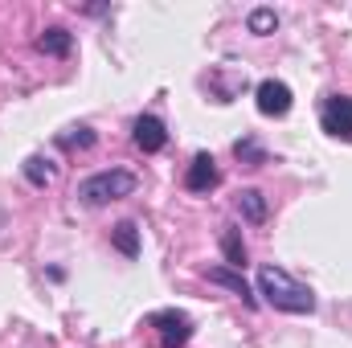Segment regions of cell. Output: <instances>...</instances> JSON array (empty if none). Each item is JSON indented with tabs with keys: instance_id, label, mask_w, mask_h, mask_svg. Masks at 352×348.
<instances>
[{
	"instance_id": "cell-1",
	"label": "cell",
	"mask_w": 352,
	"mask_h": 348,
	"mask_svg": "<svg viewBox=\"0 0 352 348\" xmlns=\"http://www.w3.org/2000/svg\"><path fill=\"white\" fill-rule=\"evenodd\" d=\"M258 295H266V303L274 312H287V316H311L316 312V291L303 287L299 279H291L283 266H258Z\"/></svg>"
},
{
	"instance_id": "cell-2",
	"label": "cell",
	"mask_w": 352,
	"mask_h": 348,
	"mask_svg": "<svg viewBox=\"0 0 352 348\" xmlns=\"http://www.w3.org/2000/svg\"><path fill=\"white\" fill-rule=\"evenodd\" d=\"M131 193H135V176L127 173V168H107V173H94L78 184V201L90 205V209L111 205V201L131 197Z\"/></svg>"
},
{
	"instance_id": "cell-3",
	"label": "cell",
	"mask_w": 352,
	"mask_h": 348,
	"mask_svg": "<svg viewBox=\"0 0 352 348\" xmlns=\"http://www.w3.org/2000/svg\"><path fill=\"white\" fill-rule=\"evenodd\" d=\"M148 324H152V332H156V348H184L192 340V320H188L184 312H176V307L156 312Z\"/></svg>"
},
{
	"instance_id": "cell-4",
	"label": "cell",
	"mask_w": 352,
	"mask_h": 348,
	"mask_svg": "<svg viewBox=\"0 0 352 348\" xmlns=\"http://www.w3.org/2000/svg\"><path fill=\"white\" fill-rule=\"evenodd\" d=\"M320 123L332 140H344L352 144V94H332L320 111Z\"/></svg>"
},
{
	"instance_id": "cell-5",
	"label": "cell",
	"mask_w": 352,
	"mask_h": 348,
	"mask_svg": "<svg viewBox=\"0 0 352 348\" xmlns=\"http://www.w3.org/2000/svg\"><path fill=\"white\" fill-rule=\"evenodd\" d=\"M254 102H258V111H263L266 119H283V115L291 111L295 94H291L287 83H278V78H263V83L254 87Z\"/></svg>"
},
{
	"instance_id": "cell-6",
	"label": "cell",
	"mask_w": 352,
	"mask_h": 348,
	"mask_svg": "<svg viewBox=\"0 0 352 348\" xmlns=\"http://www.w3.org/2000/svg\"><path fill=\"white\" fill-rule=\"evenodd\" d=\"M217 184H221V173H217L213 156L209 152H197L192 164H188V173H184V188L188 193H213Z\"/></svg>"
},
{
	"instance_id": "cell-7",
	"label": "cell",
	"mask_w": 352,
	"mask_h": 348,
	"mask_svg": "<svg viewBox=\"0 0 352 348\" xmlns=\"http://www.w3.org/2000/svg\"><path fill=\"white\" fill-rule=\"evenodd\" d=\"M131 140H135V148H140V152H148V156H152V152H160V148L168 144V127H164L156 115H140V119H135V127H131Z\"/></svg>"
},
{
	"instance_id": "cell-8",
	"label": "cell",
	"mask_w": 352,
	"mask_h": 348,
	"mask_svg": "<svg viewBox=\"0 0 352 348\" xmlns=\"http://www.w3.org/2000/svg\"><path fill=\"white\" fill-rule=\"evenodd\" d=\"M205 279H209V283H217V287H226V291H234L246 307H258V295L250 291V283L242 279V270H234V266H209V270H205Z\"/></svg>"
},
{
	"instance_id": "cell-9",
	"label": "cell",
	"mask_w": 352,
	"mask_h": 348,
	"mask_svg": "<svg viewBox=\"0 0 352 348\" xmlns=\"http://www.w3.org/2000/svg\"><path fill=\"white\" fill-rule=\"evenodd\" d=\"M37 50H41V54H50V58H66V54L74 50V33H70V29H62V25H50V29L37 37Z\"/></svg>"
},
{
	"instance_id": "cell-10",
	"label": "cell",
	"mask_w": 352,
	"mask_h": 348,
	"mask_svg": "<svg viewBox=\"0 0 352 348\" xmlns=\"http://www.w3.org/2000/svg\"><path fill=\"white\" fill-rule=\"evenodd\" d=\"M221 254H226V266H234V270L246 266V242H242V230L238 226H226L221 230Z\"/></svg>"
},
{
	"instance_id": "cell-11",
	"label": "cell",
	"mask_w": 352,
	"mask_h": 348,
	"mask_svg": "<svg viewBox=\"0 0 352 348\" xmlns=\"http://www.w3.org/2000/svg\"><path fill=\"white\" fill-rule=\"evenodd\" d=\"M111 242H115V250L123 259H140V230H135V221H119L111 230Z\"/></svg>"
},
{
	"instance_id": "cell-12",
	"label": "cell",
	"mask_w": 352,
	"mask_h": 348,
	"mask_svg": "<svg viewBox=\"0 0 352 348\" xmlns=\"http://www.w3.org/2000/svg\"><path fill=\"white\" fill-rule=\"evenodd\" d=\"M238 213H242L250 226H263L266 221V197L258 188H242V193H238Z\"/></svg>"
},
{
	"instance_id": "cell-13",
	"label": "cell",
	"mask_w": 352,
	"mask_h": 348,
	"mask_svg": "<svg viewBox=\"0 0 352 348\" xmlns=\"http://www.w3.org/2000/svg\"><path fill=\"white\" fill-rule=\"evenodd\" d=\"M21 173H25V180H29V184H37V188H50V184H54V164H50V160H45V156H29V160H25V164H21Z\"/></svg>"
},
{
	"instance_id": "cell-14",
	"label": "cell",
	"mask_w": 352,
	"mask_h": 348,
	"mask_svg": "<svg viewBox=\"0 0 352 348\" xmlns=\"http://www.w3.org/2000/svg\"><path fill=\"white\" fill-rule=\"evenodd\" d=\"M234 156H238L246 168H263L266 164V152L258 148V140H250V135H242V140L234 144Z\"/></svg>"
},
{
	"instance_id": "cell-15",
	"label": "cell",
	"mask_w": 352,
	"mask_h": 348,
	"mask_svg": "<svg viewBox=\"0 0 352 348\" xmlns=\"http://www.w3.org/2000/svg\"><path fill=\"white\" fill-rule=\"evenodd\" d=\"M246 29H250L254 37H266V33H274V29H278V12H274V8H254V12L246 17Z\"/></svg>"
},
{
	"instance_id": "cell-16",
	"label": "cell",
	"mask_w": 352,
	"mask_h": 348,
	"mask_svg": "<svg viewBox=\"0 0 352 348\" xmlns=\"http://www.w3.org/2000/svg\"><path fill=\"white\" fill-rule=\"evenodd\" d=\"M58 144H62V148H90V144H94V131L78 123V127H70V131H62V135H58Z\"/></svg>"
}]
</instances>
